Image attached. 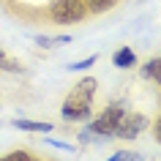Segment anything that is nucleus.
Listing matches in <instances>:
<instances>
[{
  "label": "nucleus",
  "instance_id": "1",
  "mask_svg": "<svg viewBox=\"0 0 161 161\" xmlns=\"http://www.w3.org/2000/svg\"><path fill=\"white\" fill-rule=\"evenodd\" d=\"M96 82H98V79H93V76H82V79L68 90L66 101L60 107L63 120L82 123V120L90 118V112H93V96H96Z\"/></svg>",
  "mask_w": 161,
  "mask_h": 161
},
{
  "label": "nucleus",
  "instance_id": "2",
  "mask_svg": "<svg viewBox=\"0 0 161 161\" xmlns=\"http://www.w3.org/2000/svg\"><path fill=\"white\" fill-rule=\"evenodd\" d=\"M90 17L85 0H49L41 6V22L49 25H79Z\"/></svg>",
  "mask_w": 161,
  "mask_h": 161
},
{
  "label": "nucleus",
  "instance_id": "3",
  "mask_svg": "<svg viewBox=\"0 0 161 161\" xmlns=\"http://www.w3.org/2000/svg\"><path fill=\"white\" fill-rule=\"evenodd\" d=\"M128 107L123 101H115L109 104L107 109L98 115V118H93V123H90V131H93L96 136H104V139H109V136H115V131H118V123L120 118H123V112H126Z\"/></svg>",
  "mask_w": 161,
  "mask_h": 161
},
{
  "label": "nucleus",
  "instance_id": "4",
  "mask_svg": "<svg viewBox=\"0 0 161 161\" xmlns=\"http://www.w3.org/2000/svg\"><path fill=\"white\" fill-rule=\"evenodd\" d=\"M147 126H150L147 115L134 112V109H126V112H123V118H120V123H118L115 136H120V139H136V136L142 134Z\"/></svg>",
  "mask_w": 161,
  "mask_h": 161
},
{
  "label": "nucleus",
  "instance_id": "5",
  "mask_svg": "<svg viewBox=\"0 0 161 161\" xmlns=\"http://www.w3.org/2000/svg\"><path fill=\"white\" fill-rule=\"evenodd\" d=\"M0 161H58V158H49L44 153H33V150H27V147H17V150L0 156Z\"/></svg>",
  "mask_w": 161,
  "mask_h": 161
},
{
  "label": "nucleus",
  "instance_id": "6",
  "mask_svg": "<svg viewBox=\"0 0 161 161\" xmlns=\"http://www.w3.org/2000/svg\"><path fill=\"white\" fill-rule=\"evenodd\" d=\"M139 71H142L145 79H150L153 85L161 90V55H156V58H150L147 63H142V68H139Z\"/></svg>",
  "mask_w": 161,
  "mask_h": 161
},
{
  "label": "nucleus",
  "instance_id": "7",
  "mask_svg": "<svg viewBox=\"0 0 161 161\" xmlns=\"http://www.w3.org/2000/svg\"><path fill=\"white\" fill-rule=\"evenodd\" d=\"M112 63L118 68H134L136 66V52L131 47H120L115 55H112Z\"/></svg>",
  "mask_w": 161,
  "mask_h": 161
},
{
  "label": "nucleus",
  "instance_id": "8",
  "mask_svg": "<svg viewBox=\"0 0 161 161\" xmlns=\"http://www.w3.org/2000/svg\"><path fill=\"white\" fill-rule=\"evenodd\" d=\"M118 3H120V0H85L90 17H93V14H107V11H112Z\"/></svg>",
  "mask_w": 161,
  "mask_h": 161
},
{
  "label": "nucleus",
  "instance_id": "9",
  "mask_svg": "<svg viewBox=\"0 0 161 161\" xmlns=\"http://www.w3.org/2000/svg\"><path fill=\"white\" fill-rule=\"evenodd\" d=\"M14 126L22 128V131H41V134L52 131V123H36V120H22V118L14 120Z\"/></svg>",
  "mask_w": 161,
  "mask_h": 161
},
{
  "label": "nucleus",
  "instance_id": "10",
  "mask_svg": "<svg viewBox=\"0 0 161 161\" xmlns=\"http://www.w3.org/2000/svg\"><path fill=\"white\" fill-rule=\"evenodd\" d=\"M0 71H11V74H17V71H22V63H17L11 55H6V52L0 49Z\"/></svg>",
  "mask_w": 161,
  "mask_h": 161
},
{
  "label": "nucleus",
  "instance_id": "11",
  "mask_svg": "<svg viewBox=\"0 0 161 161\" xmlns=\"http://www.w3.org/2000/svg\"><path fill=\"white\" fill-rule=\"evenodd\" d=\"M96 60H98V58H96V55H93V58H87V60H82V63H74V66H71V71H79V68H87V66H93Z\"/></svg>",
  "mask_w": 161,
  "mask_h": 161
},
{
  "label": "nucleus",
  "instance_id": "12",
  "mask_svg": "<svg viewBox=\"0 0 161 161\" xmlns=\"http://www.w3.org/2000/svg\"><path fill=\"white\" fill-rule=\"evenodd\" d=\"M153 134H156V139L161 142V112H158V118H156V123H153Z\"/></svg>",
  "mask_w": 161,
  "mask_h": 161
},
{
  "label": "nucleus",
  "instance_id": "13",
  "mask_svg": "<svg viewBox=\"0 0 161 161\" xmlns=\"http://www.w3.org/2000/svg\"><path fill=\"white\" fill-rule=\"evenodd\" d=\"M123 161H142V158H139L136 153H126V156H123Z\"/></svg>",
  "mask_w": 161,
  "mask_h": 161
},
{
  "label": "nucleus",
  "instance_id": "14",
  "mask_svg": "<svg viewBox=\"0 0 161 161\" xmlns=\"http://www.w3.org/2000/svg\"><path fill=\"white\" fill-rule=\"evenodd\" d=\"M123 156H126V150H120V153H115V156H112L109 161H123Z\"/></svg>",
  "mask_w": 161,
  "mask_h": 161
}]
</instances>
